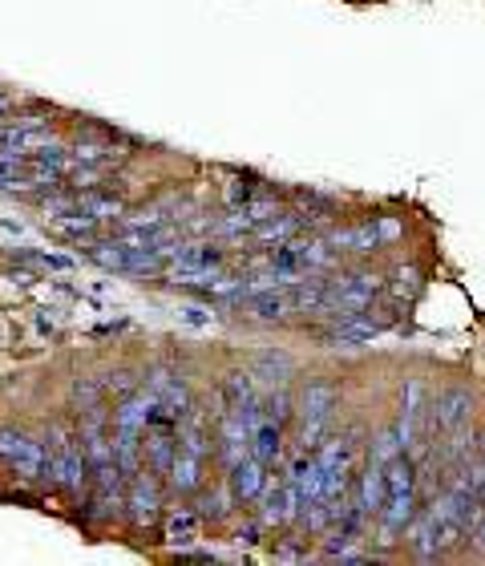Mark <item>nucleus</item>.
Masks as SVG:
<instances>
[{
    "instance_id": "obj_1",
    "label": "nucleus",
    "mask_w": 485,
    "mask_h": 566,
    "mask_svg": "<svg viewBox=\"0 0 485 566\" xmlns=\"http://www.w3.org/2000/svg\"><path fill=\"white\" fill-rule=\"evenodd\" d=\"M417 465L409 461V453H397L384 465V506H380V522L388 534H401L413 518H417Z\"/></svg>"
},
{
    "instance_id": "obj_2",
    "label": "nucleus",
    "mask_w": 485,
    "mask_h": 566,
    "mask_svg": "<svg viewBox=\"0 0 485 566\" xmlns=\"http://www.w3.org/2000/svg\"><path fill=\"white\" fill-rule=\"evenodd\" d=\"M376 275H364V271H352V275H340L332 283H324V312H336V316H352V312H364L376 296Z\"/></svg>"
},
{
    "instance_id": "obj_3",
    "label": "nucleus",
    "mask_w": 485,
    "mask_h": 566,
    "mask_svg": "<svg viewBox=\"0 0 485 566\" xmlns=\"http://www.w3.org/2000/svg\"><path fill=\"white\" fill-rule=\"evenodd\" d=\"M332 409H336V389L332 385L312 381L300 393V437H304V449L324 441V429L332 425Z\"/></svg>"
},
{
    "instance_id": "obj_4",
    "label": "nucleus",
    "mask_w": 485,
    "mask_h": 566,
    "mask_svg": "<svg viewBox=\"0 0 485 566\" xmlns=\"http://www.w3.org/2000/svg\"><path fill=\"white\" fill-rule=\"evenodd\" d=\"M0 461L17 469L21 478H49V449L25 433L0 429Z\"/></svg>"
},
{
    "instance_id": "obj_5",
    "label": "nucleus",
    "mask_w": 485,
    "mask_h": 566,
    "mask_svg": "<svg viewBox=\"0 0 485 566\" xmlns=\"http://www.w3.org/2000/svg\"><path fill=\"white\" fill-rule=\"evenodd\" d=\"M85 469H89V465H85V445L77 449V441L53 433V445H49V478H53L61 490L77 494L81 482H85Z\"/></svg>"
},
{
    "instance_id": "obj_6",
    "label": "nucleus",
    "mask_w": 485,
    "mask_h": 566,
    "mask_svg": "<svg viewBox=\"0 0 485 566\" xmlns=\"http://www.w3.org/2000/svg\"><path fill=\"white\" fill-rule=\"evenodd\" d=\"M263 469H267V465L255 461V457H239V461L231 465V490H235L239 502H255V498L263 494V486H267Z\"/></svg>"
},
{
    "instance_id": "obj_7",
    "label": "nucleus",
    "mask_w": 485,
    "mask_h": 566,
    "mask_svg": "<svg viewBox=\"0 0 485 566\" xmlns=\"http://www.w3.org/2000/svg\"><path fill=\"white\" fill-rule=\"evenodd\" d=\"M150 393L158 397V405H162V413L166 417H186L190 413V393H186V385L178 381V376H170V372H158L154 381H150Z\"/></svg>"
},
{
    "instance_id": "obj_8",
    "label": "nucleus",
    "mask_w": 485,
    "mask_h": 566,
    "mask_svg": "<svg viewBox=\"0 0 485 566\" xmlns=\"http://www.w3.org/2000/svg\"><path fill=\"white\" fill-rule=\"evenodd\" d=\"M397 227L393 223H364V227H348V231H332L328 243L336 247H352V251H376L388 235H393Z\"/></svg>"
},
{
    "instance_id": "obj_9",
    "label": "nucleus",
    "mask_w": 485,
    "mask_h": 566,
    "mask_svg": "<svg viewBox=\"0 0 485 566\" xmlns=\"http://www.w3.org/2000/svg\"><path fill=\"white\" fill-rule=\"evenodd\" d=\"M130 514L138 526H150L158 518V482L150 474L130 478Z\"/></svg>"
},
{
    "instance_id": "obj_10",
    "label": "nucleus",
    "mask_w": 485,
    "mask_h": 566,
    "mask_svg": "<svg viewBox=\"0 0 485 566\" xmlns=\"http://www.w3.org/2000/svg\"><path fill=\"white\" fill-rule=\"evenodd\" d=\"M279 453H283V437H279V421H271V417H259L255 421V429H251V457L255 461H263L267 469L279 461Z\"/></svg>"
},
{
    "instance_id": "obj_11",
    "label": "nucleus",
    "mask_w": 485,
    "mask_h": 566,
    "mask_svg": "<svg viewBox=\"0 0 485 566\" xmlns=\"http://www.w3.org/2000/svg\"><path fill=\"white\" fill-rule=\"evenodd\" d=\"M170 482H174V490H194V486H199L203 482V453L178 445L174 465H170Z\"/></svg>"
},
{
    "instance_id": "obj_12",
    "label": "nucleus",
    "mask_w": 485,
    "mask_h": 566,
    "mask_svg": "<svg viewBox=\"0 0 485 566\" xmlns=\"http://www.w3.org/2000/svg\"><path fill=\"white\" fill-rule=\"evenodd\" d=\"M291 308V292H279V288H255L251 292V312L259 316V320H283Z\"/></svg>"
},
{
    "instance_id": "obj_13",
    "label": "nucleus",
    "mask_w": 485,
    "mask_h": 566,
    "mask_svg": "<svg viewBox=\"0 0 485 566\" xmlns=\"http://www.w3.org/2000/svg\"><path fill=\"white\" fill-rule=\"evenodd\" d=\"M300 227H304V219H300V215H271V219H263V223H259V231H255V235H259L263 243H275V247H279V243H287L291 235H296Z\"/></svg>"
},
{
    "instance_id": "obj_14",
    "label": "nucleus",
    "mask_w": 485,
    "mask_h": 566,
    "mask_svg": "<svg viewBox=\"0 0 485 566\" xmlns=\"http://www.w3.org/2000/svg\"><path fill=\"white\" fill-rule=\"evenodd\" d=\"M166 538H170V546L186 550L194 538H199V518H194L190 510H182V514H170V518H166Z\"/></svg>"
},
{
    "instance_id": "obj_15",
    "label": "nucleus",
    "mask_w": 485,
    "mask_h": 566,
    "mask_svg": "<svg viewBox=\"0 0 485 566\" xmlns=\"http://www.w3.org/2000/svg\"><path fill=\"white\" fill-rule=\"evenodd\" d=\"M102 267H110V271H126V259H130V247L126 243H97L93 251H89Z\"/></svg>"
},
{
    "instance_id": "obj_16",
    "label": "nucleus",
    "mask_w": 485,
    "mask_h": 566,
    "mask_svg": "<svg viewBox=\"0 0 485 566\" xmlns=\"http://www.w3.org/2000/svg\"><path fill=\"white\" fill-rule=\"evenodd\" d=\"M255 372H259V376H267V381H287V372H291V356H283V352H263V356L255 360Z\"/></svg>"
},
{
    "instance_id": "obj_17",
    "label": "nucleus",
    "mask_w": 485,
    "mask_h": 566,
    "mask_svg": "<svg viewBox=\"0 0 485 566\" xmlns=\"http://www.w3.org/2000/svg\"><path fill=\"white\" fill-rule=\"evenodd\" d=\"M81 211L93 215V219H114V215H122V203L118 199H93V195H85L81 199Z\"/></svg>"
},
{
    "instance_id": "obj_18",
    "label": "nucleus",
    "mask_w": 485,
    "mask_h": 566,
    "mask_svg": "<svg viewBox=\"0 0 485 566\" xmlns=\"http://www.w3.org/2000/svg\"><path fill=\"white\" fill-rule=\"evenodd\" d=\"M33 162L41 166V170H53L57 178L65 174V166H69V158H65V150H57V146H41L37 154H33Z\"/></svg>"
},
{
    "instance_id": "obj_19",
    "label": "nucleus",
    "mask_w": 485,
    "mask_h": 566,
    "mask_svg": "<svg viewBox=\"0 0 485 566\" xmlns=\"http://www.w3.org/2000/svg\"><path fill=\"white\" fill-rule=\"evenodd\" d=\"M267 405H271V421H283V417L291 413V409H287V393H275Z\"/></svg>"
},
{
    "instance_id": "obj_20",
    "label": "nucleus",
    "mask_w": 485,
    "mask_h": 566,
    "mask_svg": "<svg viewBox=\"0 0 485 566\" xmlns=\"http://www.w3.org/2000/svg\"><path fill=\"white\" fill-rule=\"evenodd\" d=\"M186 320H190V324H211V316H207L203 308H186Z\"/></svg>"
},
{
    "instance_id": "obj_21",
    "label": "nucleus",
    "mask_w": 485,
    "mask_h": 566,
    "mask_svg": "<svg viewBox=\"0 0 485 566\" xmlns=\"http://www.w3.org/2000/svg\"><path fill=\"white\" fill-rule=\"evenodd\" d=\"M45 263L57 267V271H69V267H73V259H65V255H45Z\"/></svg>"
},
{
    "instance_id": "obj_22",
    "label": "nucleus",
    "mask_w": 485,
    "mask_h": 566,
    "mask_svg": "<svg viewBox=\"0 0 485 566\" xmlns=\"http://www.w3.org/2000/svg\"><path fill=\"white\" fill-rule=\"evenodd\" d=\"M5 110H9V98H5V93H0V118H5Z\"/></svg>"
}]
</instances>
